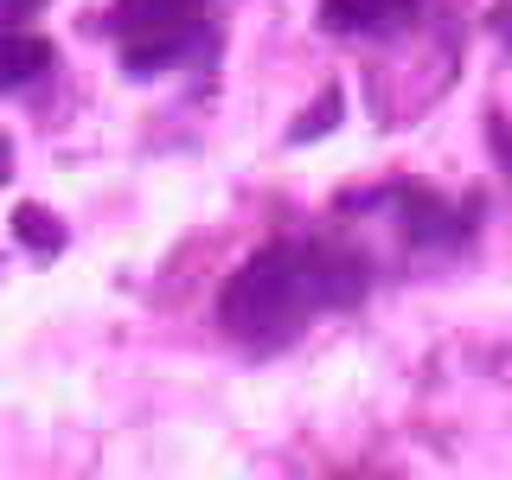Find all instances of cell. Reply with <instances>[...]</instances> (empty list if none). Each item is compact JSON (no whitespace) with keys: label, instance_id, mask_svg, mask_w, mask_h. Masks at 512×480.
Returning <instances> with one entry per match:
<instances>
[{"label":"cell","instance_id":"1","mask_svg":"<svg viewBox=\"0 0 512 480\" xmlns=\"http://www.w3.org/2000/svg\"><path fill=\"white\" fill-rule=\"evenodd\" d=\"M365 288V263L327 244H263L224 282L218 320L244 346H288L314 314L352 308Z\"/></svg>","mask_w":512,"mask_h":480},{"label":"cell","instance_id":"2","mask_svg":"<svg viewBox=\"0 0 512 480\" xmlns=\"http://www.w3.org/2000/svg\"><path fill=\"white\" fill-rule=\"evenodd\" d=\"M205 45H212V32H205L199 20H180V26H154V32H135V39L122 45V64L128 71H167V64H186L199 58Z\"/></svg>","mask_w":512,"mask_h":480},{"label":"cell","instance_id":"3","mask_svg":"<svg viewBox=\"0 0 512 480\" xmlns=\"http://www.w3.org/2000/svg\"><path fill=\"white\" fill-rule=\"evenodd\" d=\"M397 224L416 244H455L468 231V212H448L436 192H397Z\"/></svg>","mask_w":512,"mask_h":480},{"label":"cell","instance_id":"4","mask_svg":"<svg viewBox=\"0 0 512 480\" xmlns=\"http://www.w3.org/2000/svg\"><path fill=\"white\" fill-rule=\"evenodd\" d=\"M45 71H52V45L32 39V32L0 26V90L32 84V77H45Z\"/></svg>","mask_w":512,"mask_h":480},{"label":"cell","instance_id":"5","mask_svg":"<svg viewBox=\"0 0 512 480\" xmlns=\"http://www.w3.org/2000/svg\"><path fill=\"white\" fill-rule=\"evenodd\" d=\"M205 0H116V13H109V26L122 32V39H135V32H154V26H180V20H199Z\"/></svg>","mask_w":512,"mask_h":480},{"label":"cell","instance_id":"6","mask_svg":"<svg viewBox=\"0 0 512 480\" xmlns=\"http://www.w3.org/2000/svg\"><path fill=\"white\" fill-rule=\"evenodd\" d=\"M410 0H320V20L333 32H372V26H391Z\"/></svg>","mask_w":512,"mask_h":480},{"label":"cell","instance_id":"7","mask_svg":"<svg viewBox=\"0 0 512 480\" xmlns=\"http://www.w3.org/2000/svg\"><path fill=\"white\" fill-rule=\"evenodd\" d=\"M13 237H20V244L39 256V263L64 250V224L45 212V205H20V212H13Z\"/></svg>","mask_w":512,"mask_h":480},{"label":"cell","instance_id":"8","mask_svg":"<svg viewBox=\"0 0 512 480\" xmlns=\"http://www.w3.org/2000/svg\"><path fill=\"white\" fill-rule=\"evenodd\" d=\"M333 122H340V96H320V103L308 109V116H301L295 128H288V141H295V148H301V141H314V135H327V128Z\"/></svg>","mask_w":512,"mask_h":480},{"label":"cell","instance_id":"9","mask_svg":"<svg viewBox=\"0 0 512 480\" xmlns=\"http://www.w3.org/2000/svg\"><path fill=\"white\" fill-rule=\"evenodd\" d=\"M45 0H0V26H20V20H32Z\"/></svg>","mask_w":512,"mask_h":480},{"label":"cell","instance_id":"10","mask_svg":"<svg viewBox=\"0 0 512 480\" xmlns=\"http://www.w3.org/2000/svg\"><path fill=\"white\" fill-rule=\"evenodd\" d=\"M7 173H13V148H7V135H0V186H7Z\"/></svg>","mask_w":512,"mask_h":480}]
</instances>
